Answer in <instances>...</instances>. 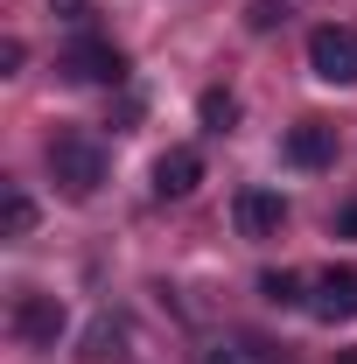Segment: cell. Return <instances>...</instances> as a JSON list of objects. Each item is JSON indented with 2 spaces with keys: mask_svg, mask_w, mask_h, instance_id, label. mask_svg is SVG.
I'll return each mask as SVG.
<instances>
[{
  "mask_svg": "<svg viewBox=\"0 0 357 364\" xmlns=\"http://www.w3.org/2000/svg\"><path fill=\"white\" fill-rule=\"evenodd\" d=\"M49 176H56L63 196L85 203L91 189L105 182V147H98L91 134H56V140H49Z\"/></svg>",
  "mask_w": 357,
  "mask_h": 364,
  "instance_id": "6da1fadb",
  "label": "cell"
},
{
  "mask_svg": "<svg viewBox=\"0 0 357 364\" xmlns=\"http://www.w3.org/2000/svg\"><path fill=\"white\" fill-rule=\"evenodd\" d=\"M309 70L322 85H357V28L343 21H322L309 36Z\"/></svg>",
  "mask_w": 357,
  "mask_h": 364,
  "instance_id": "7a4b0ae2",
  "label": "cell"
},
{
  "mask_svg": "<svg viewBox=\"0 0 357 364\" xmlns=\"http://www.w3.org/2000/svg\"><path fill=\"white\" fill-rule=\"evenodd\" d=\"M56 70H63L70 85H119V77H127V56L105 43V36H78V43L56 56Z\"/></svg>",
  "mask_w": 357,
  "mask_h": 364,
  "instance_id": "3957f363",
  "label": "cell"
},
{
  "mask_svg": "<svg viewBox=\"0 0 357 364\" xmlns=\"http://www.w3.org/2000/svg\"><path fill=\"white\" fill-rule=\"evenodd\" d=\"M63 329H70V309H63L56 294H21V301H14V336H21L28 350H49Z\"/></svg>",
  "mask_w": 357,
  "mask_h": 364,
  "instance_id": "277c9868",
  "label": "cell"
},
{
  "mask_svg": "<svg viewBox=\"0 0 357 364\" xmlns=\"http://www.w3.org/2000/svg\"><path fill=\"white\" fill-rule=\"evenodd\" d=\"M309 316L315 322H351L357 316V267H329V273H315L309 280Z\"/></svg>",
  "mask_w": 357,
  "mask_h": 364,
  "instance_id": "5b68a950",
  "label": "cell"
},
{
  "mask_svg": "<svg viewBox=\"0 0 357 364\" xmlns=\"http://www.w3.org/2000/svg\"><path fill=\"white\" fill-rule=\"evenodd\" d=\"M231 225H238V238H273V231L287 225V196L280 189H238Z\"/></svg>",
  "mask_w": 357,
  "mask_h": 364,
  "instance_id": "8992f818",
  "label": "cell"
},
{
  "mask_svg": "<svg viewBox=\"0 0 357 364\" xmlns=\"http://www.w3.org/2000/svg\"><path fill=\"white\" fill-rule=\"evenodd\" d=\"M196 182H203V154H196V147H169V154L154 161V196H161V203L196 196Z\"/></svg>",
  "mask_w": 357,
  "mask_h": 364,
  "instance_id": "52a82bcc",
  "label": "cell"
},
{
  "mask_svg": "<svg viewBox=\"0 0 357 364\" xmlns=\"http://www.w3.org/2000/svg\"><path fill=\"white\" fill-rule=\"evenodd\" d=\"M294 168H329L336 161V127H322V119H302V127H287V147H280Z\"/></svg>",
  "mask_w": 357,
  "mask_h": 364,
  "instance_id": "ba28073f",
  "label": "cell"
},
{
  "mask_svg": "<svg viewBox=\"0 0 357 364\" xmlns=\"http://www.w3.org/2000/svg\"><path fill=\"white\" fill-rule=\"evenodd\" d=\"M78 358H91V364L127 358V322H119V316H98V322L85 329V350H78Z\"/></svg>",
  "mask_w": 357,
  "mask_h": 364,
  "instance_id": "9c48e42d",
  "label": "cell"
},
{
  "mask_svg": "<svg viewBox=\"0 0 357 364\" xmlns=\"http://www.w3.org/2000/svg\"><path fill=\"white\" fill-rule=\"evenodd\" d=\"M309 280L302 273H260V294H267L273 309H309V294H302Z\"/></svg>",
  "mask_w": 357,
  "mask_h": 364,
  "instance_id": "30bf717a",
  "label": "cell"
},
{
  "mask_svg": "<svg viewBox=\"0 0 357 364\" xmlns=\"http://www.w3.org/2000/svg\"><path fill=\"white\" fill-rule=\"evenodd\" d=\"M0 231H7V238H28V231H36V196H28V189H7V203H0Z\"/></svg>",
  "mask_w": 357,
  "mask_h": 364,
  "instance_id": "8fae6325",
  "label": "cell"
},
{
  "mask_svg": "<svg viewBox=\"0 0 357 364\" xmlns=\"http://www.w3.org/2000/svg\"><path fill=\"white\" fill-rule=\"evenodd\" d=\"M196 112H203V127H211V134H231L238 98H231V91H203V105H196Z\"/></svg>",
  "mask_w": 357,
  "mask_h": 364,
  "instance_id": "7c38bea8",
  "label": "cell"
},
{
  "mask_svg": "<svg viewBox=\"0 0 357 364\" xmlns=\"http://www.w3.org/2000/svg\"><path fill=\"white\" fill-rule=\"evenodd\" d=\"M280 21H287L280 0H252V7H245V28H280Z\"/></svg>",
  "mask_w": 357,
  "mask_h": 364,
  "instance_id": "4fadbf2b",
  "label": "cell"
},
{
  "mask_svg": "<svg viewBox=\"0 0 357 364\" xmlns=\"http://www.w3.org/2000/svg\"><path fill=\"white\" fill-rule=\"evenodd\" d=\"M21 56H28L21 36H7V43H0V77H14V70H21Z\"/></svg>",
  "mask_w": 357,
  "mask_h": 364,
  "instance_id": "5bb4252c",
  "label": "cell"
},
{
  "mask_svg": "<svg viewBox=\"0 0 357 364\" xmlns=\"http://www.w3.org/2000/svg\"><path fill=\"white\" fill-rule=\"evenodd\" d=\"M336 238H357V203H343V210H336Z\"/></svg>",
  "mask_w": 357,
  "mask_h": 364,
  "instance_id": "9a60e30c",
  "label": "cell"
},
{
  "mask_svg": "<svg viewBox=\"0 0 357 364\" xmlns=\"http://www.w3.org/2000/svg\"><path fill=\"white\" fill-rule=\"evenodd\" d=\"M56 14H63V21H85L91 7H85V0H56Z\"/></svg>",
  "mask_w": 357,
  "mask_h": 364,
  "instance_id": "2e32d148",
  "label": "cell"
},
{
  "mask_svg": "<svg viewBox=\"0 0 357 364\" xmlns=\"http://www.w3.org/2000/svg\"><path fill=\"white\" fill-rule=\"evenodd\" d=\"M203 364H231V350H211V358H203Z\"/></svg>",
  "mask_w": 357,
  "mask_h": 364,
  "instance_id": "e0dca14e",
  "label": "cell"
},
{
  "mask_svg": "<svg viewBox=\"0 0 357 364\" xmlns=\"http://www.w3.org/2000/svg\"><path fill=\"white\" fill-rule=\"evenodd\" d=\"M343 364H357V358H343Z\"/></svg>",
  "mask_w": 357,
  "mask_h": 364,
  "instance_id": "ac0fdd59",
  "label": "cell"
}]
</instances>
